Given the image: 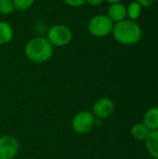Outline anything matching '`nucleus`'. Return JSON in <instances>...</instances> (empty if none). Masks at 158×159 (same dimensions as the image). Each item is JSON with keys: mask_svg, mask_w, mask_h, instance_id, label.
Segmentation results:
<instances>
[{"mask_svg": "<svg viewBox=\"0 0 158 159\" xmlns=\"http://www.w3.org/2000/svg\"><path fill=\"white\" fill-rule=\"evenodd\" d=\"M24 54L31 62L42 64L52 58L54 54V47L46 36L38 35L31 38L25 44Z\"/></svg>", "mask_w": 158, "mask_h": 159, "instance_id": "obj_1", "label": "nucleus"}, {"mask_svg": "<svg viewBox=\"0 0 158 159\" xmlns=\"http://www.w3.org/2000/svg\"><path fill=\"white\" fill-rule=\"evenodd\" d=\"M112 34L118 43L131 46L137 44L142 39V30L135 20L126 19L114 24Z\"/></svg>", "mask_w": 158, "mask_h": 159, "instance_id": "obj_2", "label": "nucleus"}, {"mask_svg": "<svg viewBox=\"0 0 158 159\" xmlns=\"http://www.w3.org/2000/svg\"><path fill=\"white\" fill-rule=\"evenodd\" d=\"M46 37L53 47L63 48L72 42L73 32L67 25L58 23L48 28Z\"/></svg>", "mask_w": 158, "mask_h": 159, "instance_id": "obj_3", "label": "nucleus"}, {"mask_svg": "<svg viewBox=\"0 0 158 159\" xmlns=\"http://www.w3.org/2000/svg\"><path fill=\"white\" fill-rule=\"evenodd\" d=\"M96 117L91 111L82 110L77 112L72 118L71 127L72 129L80 135L89 133L95 127Z\"/></svg>", "mask_w": 158, "mask_h": 159, "instance_id": "obj_4", "label": "nucleus"}, {"mask_svg": "<svg viewBox=\"0 0 158 159\" xmlns=\"http://www.w3.org/2000/svg\"><path fill=\"white\" fill-rule=\"evenodd\" d=\"M114 22L105 14L93 16L88 22V30L90 34L96 37H105L112 34Z\"/></svg>", "mask_w": 158, "mask_h": 159, "instance_id": "obj_5", "label": "nucleus"}, {"mask_svg": "<svg viewBox=\"0 0 158 159\" xmlns=\"http://www.w3.org/2000/svg\"><path fill=\"white\" fill-rule=\"evenodd\" d=\"M20 143L12 135L0 136V159H14L19 154Z\"/></svg>", "mask_w": 158, "mask_h": 159, "instance_id": "obj_6", "label": "nucleus"}, {"mask_svg": "<svg viewBox=\"0 0 158 159\" xmlns=\"http://www.w3.org/2000/svg\"><path fill=\"white\" fill-rule=\"evenodd\" d=\"M115 109L114 101L109 97H102L95 101L92 105V114L98 119H106L110 117Z\"/></svg>", "mask_w": 158, "mask_h": 159, "instance_id": "obj_7", "label": "nucleus"}, {"mask_svg": "<svg viewBox=\"0 0 158 159\" xmlns=\"http://www.w3.org/2000/svg\"><path fill=\"white\" fill-rule=\"evenodd\" d=\"M107 16L114 23L126 20V18L128 17L127 7L121 2L111 4L107 10Z\"/></svg>", "mask_w": 158, "mask_h": 159, "instance_id": "obj_8", "label": "nucleus"}, {"mask_svg": "<svg viewBox=\"0 0 158 159\" xmlns=\"http://www.w3.org/2000/svg\"><path fill=\"white\" fill-rule=\"evenodd\" d=\"M142 122L150 130L158 129V107L150 108L144 114Z\"/></svg>", "mask_w": 158, "mask_h": 159, "instance_id": "obj_9", "label": "nucleus"}, {"mask_svg": "<svg viewBox=\"0 0 158 159\" xmlns=\"http://www.w3.org/2000/svg\"><path fill=\"white\" fill-rule=\"evenodd\" d=\"M14 36V29L10 23L0 20V45H7L11 42Z\"/></svg>", "mask_w": 158, "mask_h": 159, "instance_id": "obj_10", "label": "nucleus"}, {"mask_svg": "<svg viewBox=\"0 0 158 159\" xmlns=\"http://www.w3.org/2000/svg\"><path fill=\"white\" fill-rule=\"evenodd\" d=\"M146 148L155 159H158V129L151 130L145 140Z\"/></svg>", "mask_w": 158, "mask_h": 159, "instance_id": "obj_11", "label": "nucleus"}, {"mask_svg": "<svg viewBox=\"0 0 158 159\" xmlns=\"http://www.w3.org/2000/svg\"><path fill=\"white\" fill-rule=\"evenodd\" d=\"M150 131L151 130L144 125L143 122H139V123L134 124L130 129V133L132 137L138 141H145Z\"/></svg>", "mask_w": 158, "mask_h": 159, "instance_id": "obj_12", "label": "nucleus"}, {"mask_svg": "<svg viewBox=\"0 0 158 159\" xmlns=\"http://www.w3.org/2000/svg\"><path fill=\"white\" fill-rule=\"evenodd\" d=\"M127 13H128V17L129 18V20H136L141 16V13H142V6L137 1L131 2L129 5V7H127Z\"/></svg>", "mask_w": 158, "mask_h": 159, "instance_id": "obj_13", "label": "nucleus"}, {"mask_svg": "<svg viewBox=\"0 0 158 159\" xmlns=\"http://www.w3.org/2000/svg\"><path fill=\"white\" fill-rule=\"evenodd\" d=\"M15 11L12 0H0V14L10 15Z\"/></svg>", "mask_w": 158, "mask_h": 159, "instance_id": "obj_14", "label": "nucleus"}, {"mask_svg": "<svg viewBox=\"0 0 158 159\" xmlns=\"http://www.w3.org/2000/svg\"><path fill=\"white\" fill-rule=\"evenodd\" d=\"M15 9L20 11H24L33 7L35 0H12Z\"/></svg>", "mask_w": 158, "mask_h": 159, "instance_id": "obj_15", "label": "nucleus"}, {"mask_svg": "<svg viewBox=\"0 0 158 159\" xmlns=\"http://www.w3.org/2000/svg\"><path fill=\"white\" fill-rule=\"evenodd\" d=\"M62 2L72 7H79L86 4V0H62Z\"/></svg>", "mask_w": 158, "mask_h": 159, "instance_id": "obj_16", "label": "nucleus"}, {"mask_svg": "<svg viewBox=\"0 0 158 159\" xmlns=\"http://www.w3.org/2000/svg\"><path fill=\"white\" fill-rule=\"evenodd\" d=\"M136 1L142 6V7H150L154 4V2H155V0H136Z\"/></svg>", "mask_w": 158, "mask_h": 159, "instance_id": "obj_17", "label": "nucleus"}, {"mask_svg": "<svg viewBox=\"0 0 158 159\" xmlns=\"http://www.w3.org/2000/svg\"><path fill=\"white\" fill-rule=\"evenodd\" d=\"M104 0H86V3L92 6V7H98L103 3Z\"/></svg>", "mask_w": 158, "mask_h": 159, "instance_id": "obj_18", "label": "nucleus"}, {"mask_svg": "<svg viewBox=\"0 0 158 159\" xmlns=\"http://www.w3.org/2000/svg\"><path fill=\"white\" fill-rule=\"evenodd\" d=\"M104 1H106V2H108V3H110V4H115V3H119V2H121V0H104Z\"/></svg>", "mask_w": 158, "mask_h": 159, "instance_id": "obj_19", "label": "nucleus"}]
</instances>
